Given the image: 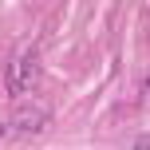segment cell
Masks as SVG:
<instances>
[{
    "instance_id": "obj_1",
    "label": "cell",
    "mask_w": 150,
    "mask_h": 150,
    "mask_svg": "<svg viewBox=\"0 0 150 150\" xmlns=\"http://www.w3.org/2000/svg\"><path fill=\"white\" fill-rule=\"evenodd\" d=\"M36 75H40V47L32 44V47H24L20 55H12V59H8V75H4L8 95L20 99L24 91H32V87H36Z\"/></svg>"
},
{
    "instance_id": "obj_2",
    "label": "cell",
    "mask_w": 150,
    "mask_h": 150,
    "mask_svg": "<svg viewBox=\"0 0 150 150\" xmlns=\"http://www.w3.org/2000/svg\"><path fill=\"white\" fill-rule=\"evenodd\" d=\"M47 127V107H24L20 119H12V134H40Z\"/></svg>"
},
{
    "instance_id": "obj_3",
    "label": "cell",
    "mask_w": 150,
    "mask_h": 150,
    "mask_svg": "<svg viewBox=\"0 0 150 150\" xmlns=\"http://www.w3.org/2000/svg\"><path fill=\"white\" fill-rule=\"evenodd\" d=\"M4 134H8V122H0V138H4Z\"/></svg>"
}]
</instances>
